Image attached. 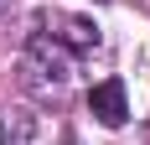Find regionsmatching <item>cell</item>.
I'll return each mask as SVG.
<instances>
[{
  "instance_id": "6da1fadb",
  "label": "cell",
  "mask_w": 150,
  "mask_h": 145,
  "mask_svg": "<svg viewBox=\"0 0 150 145\" xmlns=\"http://www.w3.org/2000/svg\"><path fill=\"white\" fill-rule=\"evenodd\" d=\"M88 114L104 124V130H119L129 119V99H124V78H104V83L88 88Z\"/></svg>"
},
{
  "instance_id": "7a4b0ae2",
  "label": "cell",
  "mask_w": 150,
  "mask_h": 145,
  "mask_svg": "<svg viewBox=\"0 0 150 145\" xmlns=\"http://www.w3.org/2000/svg\"><path fill=\"white\" fill-rule=\"evenodd\" d=\"M47 26H57V31H42V36H52L57 47H73V52H93V47H98V26L83 21V16H52Z\"/></svg>"
},
{
  "instance_id": "3957f363",
  "label": "cell",
  "mask_w": 150,
  "mask_h": 145,
  "mask_svg": "<svg viewBox=\"0 0 150 145\" xmlns=\"http://www.w3.org/2000/svg\"><path fill=\"white\" fill-rule=\"evenodd\" d=\"M5 5H11V0H0V11H5Z\"/></svg>"
}]
</instances>
